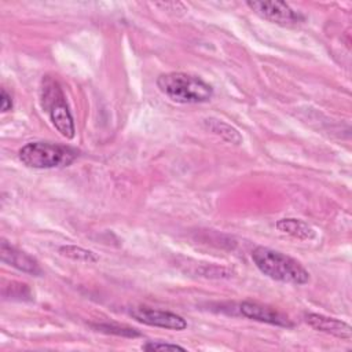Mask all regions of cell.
<instances>
[{
  "mask_svg": "<svg viewBox=\"0 0 352 352\" xmlns=\"http://www.w3.org/2000/svg\"><path fill=\"white\" fill-rule=\"evenodd\" d=\"M252 260L256 267L268 278L293 285H305L309 282V272L296 258L265 246H257L252 252Z\"/></svg>",
  "mask_w": 352,
  "mask_h": 352,
  "instance_id": "6da1fadb",
  "label": "cell"
},
{
  "mask_svg": "<svg viewBox=\"0 0 352 352\" xmlns=\"http://www.w3.org/2000/svg\"><path fill=\"white\" fill-rule=\"evenodd\" d=\"M157 87L170 100L183 104L204 103L213 96L212 85L198 76L183 72L161 74L157 78Z\"/></svg>",
  "mask_w": 352,
  "mask_h": 352,
  "instance_id": "7a4b0ae2",
  "label": "cell"
},
{
  "mask_svg": "<svg viewBox=\"0 0 352 352\" xmlns=\"http://www.w3.org/2000/svg\"><path fill=\"white\" fill-rule=\"evenodd\" d=\"M40 100L43 110L48 114L52 125L66 139L74 136V121L66 102L63 89L56 78L45 76L41 81Z\"/></svg>",
  "mask_w": 352,
  "mask_h": 352,
  "instance_id": "3957f363",
  "label": "cell"
},
{
  "mask_svg": "<svg viewBox=\"0 0 352 352\" xmlns=\"http://www.w3.org/2000/svg\"><path fill=\"white\" fill-rule=\"evenodd\" d=\"M78 155V151L70 146L32 142L19 150V160L29 168L51 169L70 165Z\"/></svg>",
  "mask_w": 352,
  "mask_h": 352,
  "instance_id": "277c9868",
  "label": "cell"
},
{
  "mask_svg": "<svg viewBox=\"0 0 352 352\" xmlns=\"http://www.w3.org/2000/svg\"><path fill=\"white\" fill-rule=\"evenodd\" d=\"M246 6L260 18L282 26H294L305 21V16L286 1H246Z\"/></svg>",
  "mask_w": 352,
  "mask_h": 352,
  "instance_id": "5b68a950",
  "label": "cell"
},
{
  "mask_svg": "<svg viewBox=\"0 0 352 352\" xmlns=\"http://www.w3.org/2000/svg\"><path fill=\"white\" fill-rule=\"evenodd\" d=\"M129 315L147 326H154V327H162V329H169V330H177L182 331L187 329V322L183 316L169 312V311H162V309H155L150 307H133L129 311Z\"/></svg>",
  "mask_w": 352,
  "mask_h": 352,
  "instance_id": "8992f818",
  "label": "cell"
},
{
  "mask_svg": "<svg viewBox=\"0 0 352 352\" xmlns=\"http://www.w3.org/2000/svg\"><path fill=\"white\" fill-rule=\"evenodd\" d=\"M0 257L4 264H8L25 274H30V275H36V276L43 274V270L34 257H32L30 254H28L26 252L21 250L18 248L10 245L4 239L0 243Z\"/></svg>",
  "mask_w": 352,
  "mask_h": 352,
  "instance_id": "52a82bcc",
  "label": "cell"
},
{
  "mask_svg": "<svg viewBox=\"0 0 352 352\" xmlns=\"http://www.w3.org/2000/svg\"><path fill=\"white\" fill-rule=\"evenodd\" d=\"M239 311L243 316L257 320V322H263V323H268V324H274V326H280V327H293V322L283 315L282 312L276 311L272 307L268 305H263L258 302H252V301H243L239 305Z\"/></svg>",
  "mask_w": 352,
  "mask_h": 352,
  "instance_id": "ba28073f",
  "label": "cell"
},
{
  "mask_svg": "<svg viewBox=\"0 0 352 352\" xmlns=\"http://www.w3.org/2000/svg\"><path fill=\"white\" fill-rule=\"evenodd\" d=\"M304 319L308 323V326H311L315 330L331 334L341 340L352 338V327L341 319L330 318V316H326L322 314H312V312L305 314Z\"/></svg>",
  "mask_w": 352,
  "mask_h": 352,
  "instance_id": "9c48e42d",
  "label": "cell"
},
{
  "mask_svg": "<svg viewBox=\"0 0 352 352\" xmlns=\"http://www.w3.org/2000/svg\"><path fill=\"white\" fill-rule=\"evenodd\" d=\"M275 227L280 232L287 234V235L301 239V241H309L316 236L315 230L308 223H305L304 220H300V219H293V217L279 219L276 221Z\"/></svg>",
  "mask_w": 352,
  "mask_h": 352,
  "instance_id": "30bf717a",
  "label": "cell"
},
{
  "mask_svg": "<svg viewBox=\"0 0 352 352\" xmlns=\"http://www.w3.org/2000/svg\"><path fill=\"white\" fill-rule=\"evenodd\" d=\"M204 124H205V126H206L210 132L219 135V136L223 138L224 140H227V142H230V143H234V144H241V143H242V136H241V133H239L238 129H235L232 125H230V124H227V122H224V121H221V120L212 118V117H210V118H206V120L204 121Z\"/></svg>",
  "mask_w": 352,
  "mask_h": 352,
  "instance_id": "8fae6325",
  "label": "cell"
},
{
  "mask_svg": "<svg viewBox=\"0 0 352 352\" xmlns=\"http://www.w3.org/2000/svg\"><path fill=\"white\" fill-rule=\"evenodd\" d=\"M59 253L67 258H72L74 261H82V263H96L99 257L88 249H84L81 246L76 245H63L59 248Z\"/></svg>",
  "mask_w": 352,
  "mask_h": 352,
  "instance_id": "7c38bea8",
  "label": "cell"
},
{
  "mask_svg": "<svg viewBox=\"0 0 352 352\" xmlns=\"http://www.w3.org/2000/svg\"><path fill=\"white\" fill-rule=\"evenodd\" d=\"M98 330L104 331V333H113V334H118V336H128V337H135L139 336V333L135 329H129V327H120V326H114V324H109V323H102V324H96L95 326Z\"/></svg>",
  "mask_w": 352,
  "mask_h": 352,
  "instance_id": "4fadbf2b",
  "label": "cell"
},
{
  "mask_svg": "<svg viewBox=\"0 0 352 352\" xmlns=\"http://www.w3.org/2000/svg\"><path fill=\"white\" fill-rule=\"evenodd\" d=\"M142 349H144V351H186L183 346H180L177 344L162 342V341H148L144 345H142Z\"/></svg>",
  "mask_w": 352,
  "mask_h": 352,
  "instance_id": "5bb4252c",
  "label": "cell"
},
{
  "mask_svg": "<svg viewBox=\"0 0 352 352\" xmlns=\"http://www.w3.org/2000/svg\"><path fill=\"white\" fill-rule=\"evenodd\" d=\"M0 109L3 113L6 111H10L12 109V99H11V95L4 89L1 88V96H0Z\"/></svg>",
  "mask_w": 352,
  "mask_h": 352,
  "instance_id": "9a60e30c",
  "label": "cell"
}]
</instances>
